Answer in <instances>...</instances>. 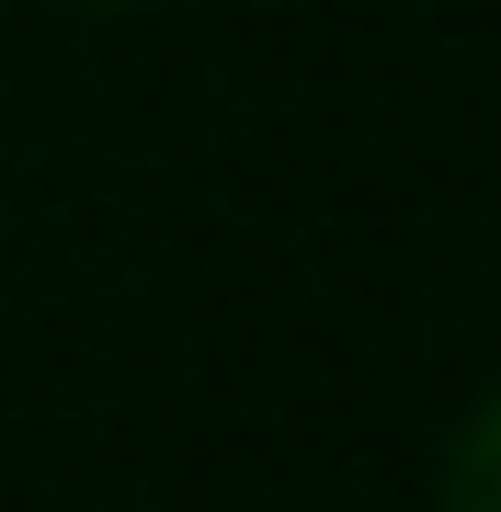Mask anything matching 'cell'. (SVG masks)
<instances>
[{
    "label": "cell",
    "instance_id": "obj_1",
    "mask_svg": "<svg viewBox=\"0 0 501 512\" xmlns=\"http://www.w3.org/2000/svg\"><path fill=\"white\" fill-rule=\"evenodd\" d=\"M445 512H501V399L467 410V433L445 456Z\"/></svg>",
    "mask_w": 501,
    "mask_h": 512
},
{
    "label": "cell",
    "instance_id": "obj_2",
    "mask_svg": "<svg viewBox=\"0 0 501 512\" xmlns=\"http://www.w3.org/2000/svg\"><path fill=\"white\" fill-rule=\"evenodd\" d=\"M103 12H114V0H103Z\"/></svg>",
    "mask_w": 501,
    "mask_h": 512
}]
</instances>
